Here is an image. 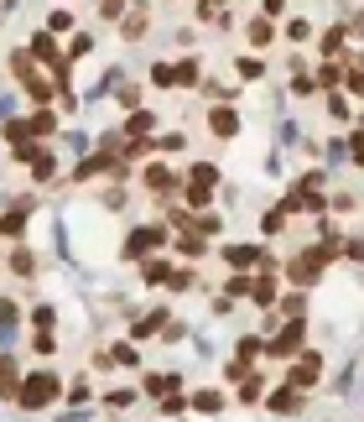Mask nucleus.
Wrapping results in <instances>:
<instances>
[{
    "label": "nucleus",
    "instance_id": "1",
    "mask_svg": "<svg viewBox=\"0 0 364 422\" xmlns=\"http://www.w3.org/2000/svg\"><path fill=\"white\" fill-rule=\"evenodd\" d=\"M58 391H63V380H58V376L37 371V376H26L21 386H16V397H21L26 412H37V407H52V402H58Z\"/></svg>",
    "mask_w": 364,
    "mask_h": 422
},
{
    "label": "nucleus",
    "instance_id": "2",
    "mask_svg": "<svg viewBox=\"0 0 364 422\" xmlns=\"http://www.w3.org/2000/svg\"><path fill=\"white\" fill-rule=\"evenodd\" d=\"M318 380H322V354L318 349H302V354H296V365L287 371V391H302V397H307Z\"/></svg>",
    "mask_w": 364,
    "mask_h": 422
},
{
    "label": "nucleus",
    "instance_id": "3",
    "mask_svg": "<svg viewBox=\"0 0 364 422\" xmlns=\"http://www.w3.org/2000/svg\"><path fill=\"white\" fill-rule=\"evenodd\" d=\"M151 245H167V224H141V230L125 240L120 261H146V250H151Z\"/></svg>",
    "mask_w": 364,
    "mask_h": 422
},
{
    "label": "nucleus",
    "instance_id": "4",
    "mask_svg": "<svg viewBox=\"0 0 364 422\" xmlns=\"http://www.w3.org/2000/svg\"><path fill=\"white\" fill-rule=\"evenodd\" d=\"M224 266L229 271H261V266H276L261 245H224Z\"/></svg>",
    "mask_w": 364,
    "mask_h": 422
},
{
    "label": "nucleus",
    "instance_id": "5",
    "mask_svg": "<svg viewBox=\"0 0 364 422\" xmlns=\"http://www.w3.org/2000/svg\"><path fill=\"white\" fill-rule=\"evenodd\" d=\"M276 266H281V261H276ZM276 266H261V271L250 276V302H255L261 313L276 308Z\"/></svg>",
    "mask_w": 364,
    "mask_h": 422
},
{
    "label": "nucleus",
    "instance_id": "6",
    "mask_svg": "<svg viewBox=\"0 0 364 422\" xmlns=\"http://www.w3.org/2000/svg\"><path fill=\"white\" fill-rule=\"evenodd\" d=\"M16 78H21V89H26V99H32V104H47L52 94H58L47 78H37V73H32V63H26V58H16Z\"/></svg>",
    "mask_w": 364,
    "mask_h": 422
},
{
    "label": "nucleus",
    "instance_id": "7",
    "mask_svg": "<svg viewBox=\"0 0 364 422\" xmlns=\"http://www.w3.org/2000/svg\"><path fill=\"white\" fill-rule=\"evenodd\" d=\"M141 182H146V188H151V193H177V188H182V182H177V173H172L167 162H146Z\"/></svg>",
    "mask_w": 364,
    "mask_h": 422
},
{
    "label": "nucleus",
    "instance_id": "8",
    "mask_svg": "<svg viewBox=\"0 0 364 422\" xmlns=\"http://www.w3.org/2000/svg\"><path fill=\"white\" fill-rule=\"evenodd\" d=\"M208 130H213V141H234L239 136V115L229 110V104H219V110H208Z\"/></svg>",
    "mask_w": 364,
    "mask_h": 422
},
{
    "label": "nucleus",
    "instance_id": "9",
    "mask_svg": "<svg viewBox=\"0 0 364 422\" xmlns=\"http://www.w3.org/2000/svg\"><path fill=\"white\" fill-rule=\"evenodd\" d=\"M177 386H182V376H177V371H151V376L141 380V391H146V397H172Z\"/></svg>",
    "mask_w": 364,
    "mask_h": 422
},
{
    "label": "nucleus",
    "instance_id": "10",
    "mask_svg": "<svg viewBox=\"0 0 364 422\" xmlns=\"http://www.w3.org/2000/svg\"><path fill=\"white\" fill-rule=\"evenodd\" d=\"M265 407H271L276 417H296V412H302V391H287V386H281V391L265 397Z\"/></svg>",
    "mask_w": 364,
    "mask_h": 422
},
{
    "label": "nucleus",
    "instance_id": "11",
    "mask_svg": "<svg viewBox=\"0 0 364 422\" xmlns=\"http://www.w3.org/2000/svg\"><path fill=\"white\" fill-rule=\"evenodd\" d=\"M344 42H349V26H328V32H322V63H339L344 58Z\"/></svg>",
    "mask_w": 364,
    "mask_h": 422
},
{
    "label": "nucleus",
    "instance_id": "12",
    "mask_svg": "<svg viewBox=\"0 0 364 422\" xmlns=\"http://www.w3.org/2000/svg\"><path fill=\"white\" fill-rule=\"evenodd\" d=\"M141 282H146V287H161V282H172V261H161V256L151 261V256H146V261H141Z\"/></svg>",
    "mask_w": 364,
    "mask_h": 422
},
{
    "label": "nucleus",
    "instance_id": "13",
    "mask_svg": "<svg viewBox=\"0 0 364 422\" xmlns=\"http://www.w3.org/2000/svg\"><path fill=\"white\" fill-rule=\"evenodd\" d=\"M182 199H187V209H208L213 188H208V182H193V178H182Z\"/></svg>",
    "mask_w": 364,
    "mask_h": 422
},
{
    "label": "nucleus",
    "instance_id": "14",
    "mask_svg": "<svg viewBox=\"0 0 364 422\" xmlns=\"http://www.w3.org/2000/svg\"><path fill=\"white\" fill-rule=\"evenodd\" d=\"M198 73H203V68H198V58L187 52V58L177 63V68H172V84H177V89H193V84H198Z\"/></svg>",
    "mask_w": 364,
    "mask_h": 422
},
{
    "label": "nucleus",
    "instance_id": "15",
    "mask_svg": "<svg viewBox=\"0 0 364 422\" xmlns=\"http://www.w3.org/2000/svg\"><path fill=\"white\" fill-rule=\"evenodd\" d=\"M187 407H198V412H224V391L203 386V391H193V397H187Z\"/></svg>",
    "mask_w": 364,
    "mask_h": 422
},
{
    "label": "nucleus",
    "instance_id": "16",
    "mask_svg": "<svg viewBox=\"0 0 364 422\" xmlns=\"http://www.w3.org/2000/svg\"><path fill=\"white\" fill-rule=\"evenodd\" d=\"M245 37H250V47H271V42H276V21H265V16H261V21H250V32H245Z\"/></svg>",
    "mask_w": 364,
    "mask_h": 422
},
{
    "label": "nucleus",
    "instance_id": "17",
    "mask_svg": "<svg viewBox=\"0 0 364 422\" xmlns=\"http://www.w3.org/2000/svg\"><path fill=\"white\" fill-rule=\"evenodd\" d=\"M32 178L37 182H52V178H58V156H52V151H37L32 156Z\"/></svg>",
    "mask_w": 364,
    "mask_h": 422
},
{
    "label": "nucleus",
    "instance_id": "18",
    "mask_svg": "<svg viewBox=\"0 0 364 422\" xmlns=\"http://www.w3.org/2000/svg\"><path fill=\"white\" fill-rule=\"evenodd\" d=\"M32 58L37 63H58V42H52V32H37L32 37Z\"/></svg>",
    "mask_w": 364,
    "mask_h": 422
},
{
    "label": "nucleus",
    "instance_id": "19",
    "mask_svg": "<svg viewBox=\"0 0 364 422\" xmlns=\"http://www.w3.org/2000/svg\"><path fill=\"white\" fill-rule=\"evenodd\" d=\"M16 360H11V354H0V397H16Z\"/></svg>",
    "mask_w": 364,
    "mask_h": 422
},
{
    "label": "nucleus",
    "instance_id": "20",
    "mask_svg": "<svg viewBox=\"0 0 364 422\" xmlns=\"http://www.w3.org/2000/svg\"><path fill=\"white\" fill-rule=\"evenodd\" d=\"M182 178H193V182H208V188H219V178H224V173H219L213 162H193V167H187Z\"/></svg>",
    "mask_w": 364,
    "mask_h": 422
},
{
    "label": "nucleus",
    "instance_id": "21",
    "mask_svg": "<svg viewBox=\"0 0 364 422\" xmlns=\"http://www.w3.org/2000/svg\"><path fill=\"white\" fill-rule=\"evenodd\" d=\"M146 130H156V115H151V110H136V115L125 120V136H136V141H141Z\"/></svg>",
    "mask_w": 364,
    "mask_h": 422
},
{
    "label": "nucleus",
    "instance_id": "22",
    "mask_svg": "<svg viewBox=\"0 0 364 422\" xmlns=\"http://www.w3.org/2000/svg\"><path fill=\"white\" fill-rule=\"evenodd\" d=\"M11 271H16V276H32L37 271V256L26 245H16V250H11Z\"/></svg>",
    "mask_w": 364,
    "mask_h": 422
},
{
    "label": "nucleus",
    "instance_id": "23",
    "mask_svg": "<svg viewBox=\"0 0 364 422\" xmlns=\"http://www.w3.org/2000/svg\"><path fill=\"white\" fill-rule=\"evenodd\" d=\"M26 130H32V136H52V130H58V115H47V110H37L32 120H26Z\"/></svg>",
    "mask_w": 364,
    "mask_h": 422
},
{
    "label": "nucleus",
    "instance_id": "24",
    "mask_svg": "<svg viewBox=\"0 0 364 422\" xmlns=\"http://www.w3.org/2000/svg\"><path fill=\"white\" fill-rule=\"evenodd\" d=\"M193 235H224V219H219V214H208V209H203V214L193 219Z\"/></svg>",
    "mask_w": 364,
    "mask_h": 422
},
{
    "label": "nucleus",
    "instance_id": "25",
    "mask_svg": "<svg viewBox=\"0 0 364 422\" xmlns=\"http://www.w3.org/2000/svg\"><path fill=\"white\" fill-rule=\"evenodd\" d=\"M313 84H322V89H339V84H344V68H339V63H322Z\"/></svg>",
    "mask_w": 364,
    "mask_h": 422
},
{
    "label": "nucleus",
    "instance_id": "26",
    "mask_svg": "<svg viewBox=\"0 0 364 422\" xmlns=\"http://www.w3.org/2000/svg\"><path fill=\"white\" fill-rule=\"evenodd\" d=\"M261 386H265V376H250L245 371V380H239V402H261Z\"/></svg>",
    "mask_w": 364,
    "mask_h": 422
},
{
    "label": "nucleus",
    "instance_id": "27",
    "mask_svg": "<svg viewBox=\"0 0 364 422\" xmlns=\"http://www.w3.org/2000/svg\"><path fill=\"white\" fill-rule=\"evenodd\" d=\"M203 250H208V245H203V235H187V230H182V240H177V256H193V261H198Z\"/></svg>",
    "mask_w": 364,
    "mask_h": 422
},
{
    "label": "nucleus",
    "instance_id": "28",
    "mask_svg": "<svg viewBox=\"0 0 364 422\" xmlns=\"http://www.w3.org/2000/svg\"><path fill=\"white\" fill-rule=\"evenodd\" d=\"M281 313H287V318H302V313H307V292H287V297H281Z\"/></svg>",
    "mask_w": 364,
    "mask_h": 422
},
{
    "label": "nucleus",
    "instance_id": "29",
    "mask_svg": "<svg viewBox=\"0 0 364 422\" xmlns=\"http://www.w3.org/2000/svg\"><path fill=\"white\" fill-rule=\"evenodd\" d=\"M125 37H130V42H136V37H146V11H141V6L125 16Z\"/></svg>",
    "mask_w": 364,
    "mask_h": 422
},
{
    "label": "nucleus",
    "instance_id": "30",
    "mask_svg": "<svg viewBox=\"0 0 364 422\" xmlns=\"http://www.w3.org/2000/svg\"><path fill=\"white\" fill-rule=\"evenodd\" d=\"M47 32H73V11H52V16H47Z\"/></svg>",
    "mask_w": 364,
    "mask_h": 422
},
{
    "label": "nucleus",
    "instance_id": "31",
    "mask_svg": "<svg viewBox=\"0 0 364 422\" xmlns=\"http://www.w3.org/2000/svg\"><path fill=\"white\" fill-rule=\"evenodd\" d=\"M287 37H291V42H307V37H313V21H307V16H296V21L287 26Z\"/></svg>",
    "mask_w": 364,
    "mask_h": 422
},
{
    "label": "nucleus",
    "instance_id": "32",
    "mask_svg": "<svg viewBox=\"0 0 364 422\" xmlns=\"http://www.w3.org/2000/svg\"><path fill=\"white\" fill-rule=\"evenodd\" d=\"M234 73H239V78H261L265 68H261V58H239V63H234Z\"/></svg>",
    "mask_w": 364,
    "mask_h": 422
},
{
    "label": "nucleus",
    "instance_id": "33",
    "mask_svg": "<svg viewBox=\"0 0 364 422\" xmlns=\"http://www.w3.org/2000/svg\"><path fill=\"white\" fill-rule=\"evenodd\" d=\"M151 84L156 89H177V84H172V63H156V68H151Z\"/></svg>",
    "mask_w": 364,
    "mask_h": 422
},
{
    "label": "nucleus",
    "instance_id": "34",
    "mask_svg": "<svg viewBox=\"0 0 364 422\" xmlns=\"http://www.w3.org/2000/svg\"><path fill=\"white\" fill-rule=\"evenodd\" d=\"M344 84H349V94H354V99H364V68H349Z\"/></svg>",
    "mask_w": 364,
    "mask_h": 422
},
{
    "label": "nucleus",
    "instance_id": "35",
    "mask_svg": "<svg viewBox=\"0 0 364 422\" xmlns=\"http://www.w3.org/2000/svg\"><path fill=\"white\" fill-rule=\"evenodd\" d=\"M161 412H167V417H177V412H187V397H182V391H172V397L161 402Z\"/></svg>",
    "mask_w": 364,
    "mask_h": 422
},
{
    "label": "nucleus",
    "instance_id": "36",
    "mask_svg": "<svg viewBox=\"0 0 364 422\" xmlns=\"http://www.w3.org/2000/svg\"><path fill=\"white\" fill-rule=\"evenodd\" d=\"M32 349H37V354H58V339H52V334H47V328H42V334H37V339H32Z\"/></svg>",
    "mask_w": 364,
    "mask_h": 422
},
{
    "label": "nucleus",
    "instance_id": "37",
    "mask_svg": "<svg viewBox=\"0 0 364 422\" xmlns=\"http://www.w3.org/2000/svg\"><path fill=\"white\" fill-rule=\"evenodd\" d=\"M261 16H265V21H276V16H287V0H261Z\"/></svg>",
    "mask_w": 364,
    "mask_h": 422
},
{
    "label": "nucleus",
    "instance_id": "38",
    "mask_svg": "<svg viewBox=\"0 0 364 422\" xmlns=\"http://www.w3.org/2000/svg\"><path fill=\"white\" fill-rule=\"evenodd\" d=\"M291 94H302V99H313V94H318V84H313V78H307V73H296V84H291Z\"/></svg>",
    "mask_w": 364,
    "mask_h": 422
},
{
    "label": "nucleus",
    "instance_id": "39",
    "mask_svg": "<svg viewBox=\"0 0 364 422\" xmlns=\"http://www.w3.org/2000/svg\"><path fill=\"white\" fill-rule=\"evenodd\" d=\"M156 147H161V151H182V147H187V136H177V130H167V136H161Z\"/></svg>",
    "mask_w": 364,
    "mask_h": 422
},
{
    "label": "nucleus",
    "instance_id": "40",
    "mask_svg": "<svg viewBox=\"0 0 364 422\" xmlns=\"http://www.w3.org/2000/svg\"><path fill=\"white\" fill-rule=\"evenodd\" d=\"M141 104V89H120V110H136Z\"/></svg>",
    "mask_w": 364,
    "mask_h": 422
},
{
    "label": "nucleus",
    "instance_id": "41",
    "mask_svg": "<svg viewBox=\"0 0 364 422\" xmlns=\"http://www.w3.org/2000/svg\"><path fill=\"white\" fill-rule=\"evenodd\" d=\"M328 115L333 120H349V99H328Z\"/></svg>",
    "mask_w": 364,
    "mask_h": 422
},
{
    "label": "nucleus",
    "instance_id": "42",
    "mask_svg": "<svg viewBox=\"0 0 364 422\" xmlns=\"http://www.w3.org/2000/svg\"><path fill=\"white\" fill-rule=\"evenodd\" d=\"M68 402H89V380H73V386H68Z\"/></svg>",
    "mask_w": 364,
    "mask_h": 422
}]
</instances>
